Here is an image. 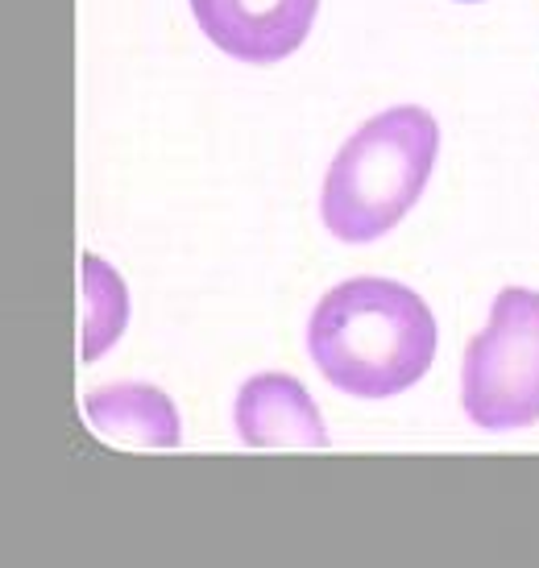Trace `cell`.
Wrapping results in <instances>:
<instances>
[{
	"instance_id": "277c9868",
	"label": "cell",
	"mask_w": 539,
	"mask_h": 568,
	"mask_svg": "<svg viewBox=\"0 0 539 568\" xmlns=\"http://www.w3.org/2000/svg\"><path fill=\"white\" fill-rule=\"evenodd\" d=\"M319 0H191L204 38L241 63H283L312 33Z\"/></svg>"
},
{
	"instance_id": "5b68a950",
	"label": "cell",
	"mask_w": 539,
	"mask_h": 568,
	"mask_svg": "<svg viewBox=\"0 0 539 568\" xmlns=\"http://www.w3.org/2000/svg\"><path fill=\"white\" fill-rule=\"evenodd\" d=\"M237 436L250 448H328L316 398L291 374H254L237 390Z\"/></svg>"
},
{
	"instance_id": "3957f363",
	"label": "cell",
	"mask_w": 539,
	"mask_h": 568,
	"mask_svg": "<svg viewBox=\"0 0 539 568\" xmlns=\"http://www.w3.org/2000/svg\"><path fill=\"white\" fill-rule=\"evenodd\" d=\"M460 403L486 432L539 424V291H498L490 324L465 348Z\"/></svg>"
},
{
	"instance_id": "6da1fadb",
	"label": "cell",
	"mask_w": 539,
	"mask_h": 568,
	"mask_svg": "<svg viewBox=\"0 0 539 568\" xmlns=\"http://www.w3.org/2000/svg\"><path fill=\"white\" fill-rule=\"evenodd\" d=\"M307 353L336 390L390 398L411 390L436 357V316L411 286L349 278L307 320Z\"/></svg>"
},
{
	"instance_id": "52a82bcc",
	"label": "cell",
	"mask_w": 539,
	"mask_h": 568,
	"mask_svg": "<svg viewBox=\"0 0 539 568\" xmlns=\"http://www.w3.org/2000/svg\"><path fill=\"white\" fill-rule=\"evenodd\" d=\"M80 278H83V341H80V357L83 362H95L104 357L121 332L129 324V291L125 278L100 262L95 253H83L80 262Z\"/></svg>"
},
{
	"instance_id": "7a4b0ae2",
	"label": "cell",
	"mask_w": 539,
	"mask_h": 568,
	"mask_svg": "<svg viewBox=\"0 0 539 568\" xmlns=\"http://www.w3.org/2000/svg\"><path fill=\"white\" fill-rule=\"evenodd\" d=\"M440 150V125L419 104L369 116L336 150L324 174L319 216L345 245H369L390 233L424 195Z\"/></svg>"
},
{
	"instance_id": "ba28073f",
	"label": "cell",
	"mask_w": 539,
	"mask_h": 568,
	"mask_svg": "<svg viewBox=\"0 0 539 568\" xmlns=\"http://www.w3.org/2000/svg\"><path fill=\"white\" fill-rule=\"evenodd\" d=\"M465 4H477V0H465Z\"/></svg>"
},
{
	"instance_id": "8992f818",
	"label": "cell",
	"mask_w": 539,
	"mask_h": 568,
	"mask_svg": "<svg viewBox=\"0 0 539 568\" xmlns=\"http://www.w3.org/2000/svg\"><path fill=\"white\" fill-rule=\"evenodd\" d=\"M83 415L100 440L125 448H175L183 424L171 395L145 382H116L83 398Z\"/></svg>"
}]
</instances>
